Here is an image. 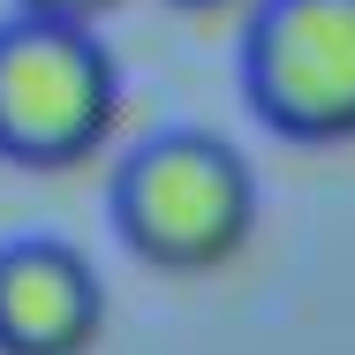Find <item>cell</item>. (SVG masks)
<instances>
[{
  "mask_svg": "<svg viewBox=\"0 0 355 355\" xmlns=\"http://www.w3.org/2000/svg\"><path fill=\"white\" fill-rule=\"evenodd\" d=\"M242 83L287 144H355V0H257Z\"/></svg>",
  "mask_w": 355,
  "mask_h": 355,
  "instance_id": "obj_3",
  "label": "cell"
},
{
  "mask_svg": "<svg viewBox=\"0 0 355 355\" xmlns=\"http://www.w3.org/2000/svg\"><path fill=\"white\" fill-rule=\"evenodd\" d=\"M23 15H53V23H106L121 0H15Z\"/></svg>",
  "mask_w": 355,
  "mask_h": 355,
  "instance_id": "obj_5",
  "label": "cell"
},
{
  "mask_svg": "<svg viewBox=\"0 0 355 355\" xmlns=\"http://www.w3.org/2000/svg\"><path fill=\"white\" fill-rule=\"evenodd\" d=\"M174 8H189V15H219V8H234V0H174Z\"/></svg>",
  "mask_w": 355,
  "mask_h": 355,
  "instance_id": "obj_6",
  "label": "cell"
},
{
  "mask_svg": "<svg viewBox=\"0 0 355 355\" xmlns=\"http://www.w3.org/2000/svg\"><path fill=\"white\" fill-rule=\"evenodd\" d=\"M106 333V287L69 242L23 234L0 250V355H91Z\"/></svg>",
  "mask_w": 355,
  "mask_h": 355,
  "instance_id": "obj_4",
  "label": "cell"
},
{
  "mask_svg": "<svg viewBox=\"0 0 355 355\" xmlns=\"http://www.w3.org/2000/svg\"><path fill=\"white\" fill-rule=\"evenodd\" d=\"M114 227L151 272H219L257 234V174L212 129H166L114 174Z\"/></svg>",
  "mask_w": 355,
  "mask_h": 355,
  "instance_id": "obj_1",
  "label": "cell"
},
{
  "mask_svg": "<svg viewBox=\"0 0 355 355\" xmlns=\"http://www.w3.org/2000/svg\"><path fill=\"white\" fill-rule=\"evenodd\" d=\"M121 121V61L106 53L98 23L8 15L0 23V159L69 174L98 159Z\"/></svg>",
  "mask_w": 355,
  "mask_h": 355,
  "instance_id": "obj_2",
  "label": "cell"
}]
</instances>
